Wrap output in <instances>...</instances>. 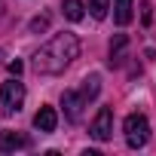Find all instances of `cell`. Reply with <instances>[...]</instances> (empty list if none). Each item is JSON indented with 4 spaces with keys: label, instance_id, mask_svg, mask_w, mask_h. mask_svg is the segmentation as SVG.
Segmentation results:
<instances>
[{
    "label": "cell",
    "instance_id": "6",
    "mask_svg": "<svg viewBox=\"0 0 156 156\" xmlns=\"http://www.w3.org/2000/svg\"><path fill=\"white\" fill-rule=\"evenodd\" d=\"M22 147H28V138L22 135V132H0V153H12V150H22Z\"/></svg>",
    "mask_w": 156,
    "mask_h": 156
},
{
    "label": "cell",
    "instance_id": "13",
    "mask_svg": "<svg viewBox=\"0 0 156 156\" xmlns=\"http://www.w3.org/2000/svg\"><path fill=\"white\" fill-rule=\"evenodd\" d=\"M49 28V16H37V19H31V34H43Z\"/></svg>",
    "mask_w": 156,
    "mask_h": 156
},
{
    "label": "cell",
    "instance_id": "7",
    "mask_svg": "<svg viewBox=\"0 0 156 156\" xmlns=\"http://www.w3.org/2000/svg\"><path fill=\"white\" fill-rule=\"evenodd\" d=\"M55 126H58V113L52 107H40L34 116V129L37 132H55Z\"/></svg>",
    "mask_w": 156,
    "mask_h": 156
},
{
    "label": "cell",
    "instance_id": "15",
    "mask_svg": "<svg viewBox=\"0 0 156 156\" xmlns=\"http://www.w3.org/2000/svg\"><path fill=\"white\" fill-rule=\"evenodd\" d=\"M22 70H25V64H22L19 58H16V61H9V73H12V76H19Z\"/></svg>",
    "mask_w": 156,
    "mask_h": 156
},
{
    "label": "cell",
    "instance_id": "11",
    "mask_svg": "<svg viewBox=\"0 0 156 156\" xmlns=\"http://www.w3.org/2000/svg\"><path fill=\"white\" fill-rule=\"evenodd\" d=\"M98 92H101V76H98V73L86 76V80H83V89H80V95H83L86 101H92V98H95Z\"/></svg>",
    "mask_w": 156,
    "mask_h": 156
},
{
    "label": "cell",
    "instance_id": "4",
    "mask_svg": "<svg viewBox=\"0 0 156 156\" xmlns=\"http://www.w3.org/2000/svg\"><path fill=\"white\" fill-rule=\"evenodd\" d=\"M110 132H113V110L110 107H101L95 113V119H92V138L95 141H107Z\"/></svg>",
    "mask_w": 156,
    "mask_h": 156
},
{
    "label": "cell",
    "instance_id": "14",
    "mask_svg": "<svg viewBox=\"0 0 156 156\" xmlns=\"http://www.w3.org/2000/svg\"><path fill=\"white\" fill-rule=\"evenodd\" d=\"M141 19H144V25H150V22H153V6L147 3V0L141 3Z\"/></svg>",
    "mask_w": 156,
    "mask_h": 156
},
{
    "label": "cell",
    "instance_id": "10",
    "mask_svg": "<svg viewBox=\"0 0 156 156\" xmlns=\"http://www.w3.org/2000/svg\"><path fill=\"white\" fill-rule=\"evenodd\" d=\"M126 46H129V37H126V34H116V37L110 40V64H119V61H122Z\"/></svg>",
    "mask_w": 156,
    "mask_h": 156
},
{
    "label": "cell",
    "instance_id": "1",
    "mask_svg": "<svg viewBox=\"0 0 156 156\" xmlns=\"http://www.w3.org/2000/svg\"><path fill=\"white\" fill-rule=\"evenodd\" d=\"M76 55H80V40L76 34H55L37 55H34V70L37 73H61Z\"/></svg>",
    "mask_w": 156,
    "mask_h": 156
},
{
    "label": "cell",
    "instance_id": "3",
    "mask_svg": "<svg viewBox=\"0 0 156 156\" xmlns=\"http://www.w3.org/2000/svg\"><path fill=\"white\" fill-rule=\"evenodd\" d=\"M25 104V86L19 80H6L3 89H0V107H3V116H12L16 110H22Z\"/></svg>",
    "mask_w": 156,
    "mask_h": 156
},
{
    "label": "cell",
    "instance_id": "5",
    "mask_svg": "<svg viewBox=\"0 0 156 156\" xmlns=\"http://www.w3.org/2000/svg\"><path fill=\"white\" fill-rule=\"evenodd\" d=\"M61 104H64V113H67V119L70 122H80V116H83V104H86V98L80 95V92H64L61 95Z\"/></svg>",
    "mask_w": 156,
    "mask_h": 156
},
{
    "label": "cell",
    "instance_id": "12",
    "mask_svg": "<svg viewBox=\"0 0 156 156\" xmlns=\"http://www.w3.org/2000/svg\"><path fill=\"white\" fill-rule=\"evenodd\" d=\"M107 9H110V0H89V12H92L95 19H104Z\"/></svg>",
    "mask_w": 156,
    "mask_h": 156
},
{
    "label": "cell",
    "instance_id": "2",
    "mask_svg": "<svg viewBox=\"0 0 156 156\" xmlns=\"http://www.w3.org/2000/svg\"><path fill=\"white\" fill-rule=\"evenodd\" d=\"M122 132H126V144L132 150H138L150 141V122H147L144 113H129L126 122H122Z\"/></svg>",
    "mask_w": 156,
    "mask_h": 156
},
{
    "label": "cell",
    "instance_id": "8",
    "mask_svg": "<svg viewBox=\"0 0 156 156\" xmlns=\"http://www.w3.org/2000/svg\"><path fill=\"white\" fill-rule=\"evenodd\" d=\"M113 22L126 28L132 22V0H113Z\"/></svg>",
    "mask_w": 156,
    "mask_h": 156
},
{
    "label": "cell",
    "instance_id": "9",
    "mask_svg": "<svg viewBox=\"0 0 156 156\" xmlns=\"http://www.w3.org/2000/svg\"><path fill=\"white\" fill-rule=\"evenodd\" d=\"M61 9L70 22H80L86 16V6H83V0H61Z\"/></svg>",
    "mask_w": 156,
    "mask_h": 156
}]
</instances>
